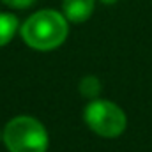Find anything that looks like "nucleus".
Returning <instances> with one entry per match:
<instances>
[{
    "instance_id": "obj_6",
    "label": "nucleus",
    "mask_w": 152,
    "mask_h": 152,
    "mask_svg": "<svg viewBox=\"0 0 152 152\" xmlns=\"http://www.w3.org/2000/svg\"><path fill=\"white\" fill-rule=\"evenodd\" d=\"M78 92L81 97H85L87 101H92V99H97L101 97V92H103V83L97 76L94 75H87L83 76L80 81H78Z\"/></svg>"
},
{
    "instance_id": "obj_7",
    "label": "nucleus",
    "mask_w": 152,
    "mask_h": 152,
    "mask_svg": "<svg viewBox=\"0 0 152 152\" xmlns=\"http://www.w3.org/2000/svg\"><path fill=\"white\" fill-rule=\"evenodd\" d=\"M4 5H7L9 9H16V11H21V9H28L36 4V0H0Z\"/></svg>"
},
{
    "instance_id": "obj_3",
    "label": "nucleus",
    "mask_w": 152,
    "mask_h": 152,
    "mask_svg": "<svg viewBox=\"0 0 152 152\" xmlns=\"http://www.w3.org/2000/svg\"><path fill=\"white\" fill-rule=\"evenodd\" d=\"M83 120L87 127L106 140H113L124 134L127 129V115L117 103L110 99H92L83 108Z\"/></svg>"
},
{
    "instance_id": "obj_5",
    "label": "nucleus",
    "mask_w": 152,
    "mask_h": 152,
    "mask_svg": "<svg viewBox=\"0 0 152 152\" xmlns=\"http://www.w3.org/2000/svg\"><path fill=\"white\" fill-rule=\"evenodd\" d=\"M20 20L12 12H0V48L7 46L16 34H20Z\"/></svg>"
},
{
    "instance_id": "obj_4",
    "label": "nucleus",
    "mask_w": 152,
    "mask_h": 152,
    "mask_svg": "<svg viewBox=\"0 0 152 152\" xmlns=\"http://www.w3.org/2000/svg\"><path fill=\"white\" fill-rule=\"evenodd\" d=\"M96 9V0H62V14L69 23H85Z\"/></svg>"
},
{
    "instance_id": "obj_2",
    "label": "nucleus",
    "mask_w": 152,
    "mask_h": 152,
    "mask_svg": "<svg viewBox=\"0 0 152 152\" xmlns=\"http://www.w3.org/2000/svg\"><path fill=\"white\" fill-rule=\"evenodd\" d=\"M2 142L7 152H48L50 133L32 115H16L2 127Z\"/></svg>"
},
{
    "instance_id": "obj_1",
    "label": "nucleus",
    "mask_w": 152,
    "mask_h": 152,
    "mask_svg": "<svg viewBox=\"0 0 152 152\" xmlns=\"http://www.w3.org/2000/svg\"><path fill=\"white\" fill-rule=\"evenodd\" d=\"M21 41L36 51H53L69 37V21L62 11L41 9L20 25Z\"/></svg>"
},
{
    "instance_id": "obj_9",
    "label": "nucleus",
    "mask_w": 152,
    "mask_h": 152,
    "mask_svg": "<svg viewBox=\"0 0 152 152\" xmlns=\"http://www.w3.org/2000/svg\"><path fill=\"white\" fill-rule=\"evenodd\" d=\"M0 142H2V129H0Z\"/></svg>"
},
{
    "instance_id": "obj_8",
    "label": "nucleus",
    "mask_w": 152,
    "mask_h": 152,
    "mask_svg": "<svg viewBox=\"0 0 152 152\" xmlns=\"http://www.w3.org/2000/svg\"><path fill=\"white\" fill-rule=\"evenodd\" d=\"M101 4H104V5H113V4H117L118 0H99Z\"/></svg>"
}]
</instances>
